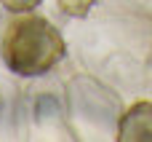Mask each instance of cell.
<instances>
[{
	"mask_svg": "<svg viewBox=\"0 0 152 142\" xmlns=\"http://www.w3.org/2000/svg\"><path fill=\"white\" fill-rule=\"evenodd\" d=\"M0 51L11 72L21 78H37L51 72V67H56L64 59L67 43L48 19L24 16L8 27Z\"/></svg>",
	"mask_w": 152,
	"mask_h": 142,
	"instance_id": "cell-1",
	"label": "cell"
},
{
	"mask_svg": "<svg viewBox=\"0 0 152 142\" xmlns=\"http://www.w3.org/2000/svg\"><path fill=\"white\" fill-rule=\"evenodd\" d=\"M118 140L152 142V102H136L123 113V118L118 124Z\"/></svg>",
	"mask_w": 152,
	"mask_h": 142,
	"instance_id": "cell-2",
	"label": "cell"
},
{
	"mask_svg": "<svg viewBox=\"0 0 152 142\" xmlns=\"http://www.w3.org/2000/svg\"><path fill=\"white\" fill-rule=\"evenodd\" d=\"M56 3H59V8H61L67 16L83 19V16H88V13H91V8H94V3H96V0H56Z\"/></svg>",
	"mask_w": 152,
	"mask_h": 142,
	"instance_id": "cell-3",
	"label": "cell"
},
{
	"mask_svg": "<svg viewBox=\"0 0 152 142\" xmlns=\"http://www.w3.org/2000/svg\"><path fill=\"white\" fill-rule=\"evenodd\" d=\"M40 3H43V0H0V5H3L5 11H11V13H29V11H35Z\"/></svg>",
	"mask_w": 152,
	"mask_h": 142,
	"instance_id": "cell-4",
	"label": "cell"
}]
</instances>
